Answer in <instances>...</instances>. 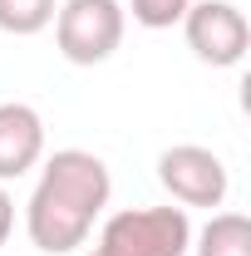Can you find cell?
<instances>
[{
  "label": "cell",
  "instance_id": "1",
  "mask_svg": "<svg viewBox=\"0 0 251 256\" xmlns=\"http://www.w3.org/2000/svg\"><path fill=\"white\" fill-rule=\"evenodd\" d=\"M108 197H114L108 162L89 148H60L40 168V182L25 202V232L44 256H69L89 242Z\"/></svg>",
  "mask_w": 251,
  "mask_h": 256
},
{
  "label": "cell",
  "instance_id": "2",
  "mask_svg": "<svg viewBox=\"0 0 251 256\" xmlns=\"http://www.w3.org/2000/svg\"><path fill=\"white\" fill-rule=\"evenodd\" d=\"M104 256H188L192 217L188 207H124L98 232Z\"/></svg>",
  "mask_w": 251,
  "mask_h": 256
},
{
  "label": "cell",
  "instance_id": "3",
  "mask_svg": "<svg viewBox=\"0 0 251 256\" xmlns=\"http://www.w3.org/2000/svg\"><path fill=\"white\" fill-rule=\"evenodd\" d=\"M128 30V10L118 0H64L54 10V44L69 64L94 69L114 60Z\"/></svg>",
  "mask_w": 251,
  "mask_h": 256
},
{
  "label": "cell",
  "instance_id": "4",
  "mask_svg": "<svg viewBox=\"0 0 251 256\" xmlns=\"http://www.w3.org/2000/svg\"><path fill=\"white\" fill-rule=\"evenodd\" d=\"M182 34H188V50L212 69L242 64L251 44V25L232 0H192L182 15Z\"/></svg>",
  "mask_w": 251,
  "mask_h": 256
},
{
  "label": "cell",
  "instance_id": "5",
  "mask_svg": "<svg viewBox=\"0 0 251 256\" xmlns=\"http://www.w3.org/2000/svg\"><path fill=\"white\" fill-rule=\"evenodd\" d=\"M158 182L168 188L172 202H182V207H222L226 202V192H232V178H226V162L212 153V148H202V143H178V148H168L162 158H158Z\"/></svg>",
  "mask_w": 251,
  "mask_h": 256
},
{
  "label": "cell",
  "instance_id": "6",
  "mask_svg": "<svg viewBox=\"0 0 251 256\" xmlns=\"http://www.w3.org/2000/svg\"><path fill=\"white\" fill-rule=\"evenodd\" d=\"M40 158H44V118L20 98L0 104V182L25 178L30 168H40Z\"/></svg>",
  "mask_w": 251,
  "mask_h": 256
},
{
  "label": "cell",
  "instance_id": "7",
  "mask_svg": "<svg viewBox=\"0 0 251 256\" xmlns=\"http://www.w3.org/2000/svg\"><path fill=\"white\" fill-rule=\"evenodd\" d=\"M197 256H251V222L242 212H212V222L192 232Z\"/></svg>",
  "mask_w": 251,
  "mask_h": 256
},
{
  "label": "cell",
  "instance_id": "8",
  "mask_svg": "<svg viewBox=\"0 0 251 256\" xmlns=\"http://www.w3.org/2000/svg\"><path fill=\"white\" fill-rule=\"evenodd\" d=\"M60 0H0V30L5 34H40L54 25Z\"/></svg>",
  "mask_w": 251,
  "mask_h": 256
},
{
  "label": "cell",
  "instance_id": "9",
  "mask_svg": "<svg viewBox=\"0 0 251 256\" xmlns=\"http://www.w3.org/2000/svg\"><path fill=\"white\" fill-rule=\"evenodd\" d=\"M188 5L192 0H128V10H133V20L143 30H172V25H182Z\"/></svg>",
  "mask_w": 251,
  "mask_h": 256
},
{
  "label": "cell",
  "instance_id": "10",
  "mask_svg": "<svg viewBox=\"0 0 251 256\" xmlns=\"http://www.w3.org/2000/svg\"><path fill=\"white\" fill-rule=\"evenodd\" d=\"M10 232H15V197L5 192V182H0V246L10 242Z\"/></svg>",
  "mask_w": 251,
  "mask_h": 256
},
{
  "label": "cell",
  "instance_id": "11",
  "mask_svg": "<svg viewBox=\"0 0 251 256\" xmlns=\"http://www.w3.org/2000/svg\"><path fill=\"white\" fill-rule=\"evenodd\" d=\"M84 256H104V252H98V246H94V252H84Z\"/></svg>",
  "mask_w": 251,
  "mask_h": 256
}]
</instances>
